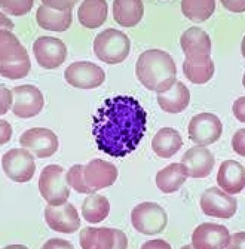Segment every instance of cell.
Instances as JSON below:
<instances>
[{
    "label": "cell",
    "instance_id": "cell-18",
    "mask_svg": "<svg viewBox=\"0 0 245 249\" xmlns=\"http://www.w3.org/2000/svg\"><path fill=\"white\" fill-rule=\"evenodd\" d=\"M44 219L51 230L60 233H72L81 227L77 211L70 202L61 206H47L44 210Z\"/></svg>",
    "mask_w": 245,
    "mask_h": 249
},
{
    "label": "cell",
    "instance_id": "cell-11",
    "mask_svg": "<svg viewBox=\"0 0 245 249\" xmlns=\"http://www.w3.org/2000/svg\"><path fill=\"white\" fill-rule=\"evenodd\" d=\"M4 173L16 183H26L34 177L35 158L28 150L13 148L3 155L1 160Z\"/></svg>",
    "mask_w": 245,
    "mask_h": 249
},
{
    "label": "cell",
    "instance_id": "cell-10",
    "mask_svg": "<svg viewBox=\"0 0 245 249\" xmlns=\"http://www.w3.org/2000/svg\"><path fill=\"white\" fill-rule=\"evenodd\" d=\"M79 243L84 249H124L128 248V239L121 230L86 227L79 233Z\"/></svg>",
    "mask_w": 245,
    "mask_h": 249
},
{
    "label": "cell",
    "instance_id": "cell-8",
    "mask_svg": "<svg viewBox=\"0 0 245 249\" xmlns=\"http://www.w3.org/2000/svg\"><path fill=\"white\" fill-rule=\"evenodd\" d=\"M131 221L138 232L154 235L163 232L168 224V215L157 202H144L133 208Z\"/></svg>",
    "mask_w": 245,
    "mask_h": 249
},
{
    "label": "cell",
    "instance_id": "cell-20",
    "mask_svg": "<svg viewBox=\"0 0 245 249\" xmlns=\"http://www.w3.org/2000/svg\"><path fill=\"white\" fill-rule=\"evenodd\" d=\"M157 92L158 104L164 112H182L190 101V93L183 82L177 79L171 80Z\"/></svg>",
    "mask_w": 245,
    "mask_h": 249
},
{
    "label": "cell",
    "instance_id": "cell-9",
    "mask_svg": "<svg viewBox=\"0 0 245 249\" xmlns=\"http://www.w3.org/2000/svg\"><path fill=\"white\" fill-rule=\"evenodd\" d=\"M182 50L186 54L184 62L192 65L210 63L211 42L206 31L197 26H192L185 31L180 39Z\"/></svg>",
    "mask_w": 245,
    "mask_h": 249
},
{
    "label": "cell",
    "instance_id": "cell-7",
    "mask_svg": "<svg viewBox=\"0 0 245 249\" xmlns=\"http://www.w3.org/2000/svg\"><path fill=\"white\" fill-rule=\"evenodd\" d=\"M65 170L57 164H51L42 170L38 181L41 196L51 206L66 203L70 196L67 186Z\"/></svg>",
    "mask_w": 245,
    "mask_h": 249
},
{
    "label": "cell",
    "instance_id": "cell-35",
    "mask_svg": "<svg viewBox=\"0 0 245 249\" xmlns=\"http://www.w3.org/2000/svg\"><path fill=\"white\" fill-rule=\"evenodd\" d=\"M245 0L244 1H221L228 10L231 12H245Z\"/></svg>",
    "mask_w": 245,
    "mask_h": 249
},
{
    "label": "cell",
    "instance_id": "cell-16",
    "mask_svg": "<svg viewBox=\"0 0 245 249\" xmlns=\"http://www.w3.org/2000/svg\"><path fill=\"white\" fill-rule=\"evenodd\" d=\"M19 143L38 159H46L54 155L58 150L59 144L58 138L52 130L41 127L25 131L19 138Z\"/></svg>",
    "mask_w": 245,
    "mask_h": 249
},
{
    "label": "cell",
    "instance_id": "cell-34",
    "mask_svg": "<svg viewBox=\"0 0 245 249\" xmlns=\"http://www.w3.org/2000/svg\"><path fill=\"white\" fill-rule=\"evenodd\" d=\"M233 110L235 117L240 121L245 122V97H240L234 102Z\"/></svg>",
    "mask_w": 245,
    "mask_h": 249
},
{
    "label": "cell",
    "instance_id": "cell-4",
    "mask_svg": "<svg viewBox=\"0 0 245 249\" xmlns=\"http://www.w3.org/2000/svg\"><path fill=\"white\" fill-rule=\"evenodd\" d=\"M31 69L27 50L10 31L0 30V73L10 79H21Z\"/></svg>",
    "mask_w": 245,
    "mask_h": 249
},
{
    "label": "cell",
    "instance_id": "cell-31",
    "mask_svg": "<svg viewBox=\"0 0 245 249\" xmlns=\"http://www.w3.org/2000/svg\"><path fill=\"white\" fill-rule=\"evenodd\" d=\"M232 144L234 150L238 154L245 156V128L240 129L233 135Z\"/></svg>",
    "mask_w": 245,
    "mask_h": 249
},
{
    "label": "cell",
    "instance_id": "cell-2",
    "mask_svg": "<svg viewBox=\"0 0 245 249\" xmlns=\"http://www.w3.org/2000/svg\"><path fill=\"white\" fill-rule=\"evenodd\" d=\"M116 166L101 159L88 164H75L66 175L67 184L77 193L94 194L97 191L112 186L118 177Z\"/></svg>",
    "mask_w": 245,
    "mask_h": 249
},
{
    "label": "cell",
    "instance_id": "cell-19",
    "mask_svg": "<svg viewBox=\"0 0 245 249\" xmlns=\"http://www.w3.org/2000/svg\"><path fill=\"white\" fill-rule=\"evenodd\" d=\"M230 235L226 226L213 222H204L193 231L191 242L195 249L226 248Z\"/></svg>",
    "mask_w": 245,
    "mask_h": 249
},
{
    "label": "cell",
    "instance_id": "cell-21",
    "mask_svg": "<svg viewBox=\"0 0 245 249\" xmlns=\"http://www.w3.org/2000/svg\"><path fill=\"white\" fill-rule=\"evenodd\" d=\"M181 162L186 166L188 177L203 178L210 174L214 167V155L202 145H195L184 153Z\"/></svg>",
    "mask_w": 245,
    "mask_h": 249
},
{
    "label": "cell",
    "instance_id": "cell-23",
    "mask_svg": "<svg viewBox=\"0 0 245 249\" xmlns=\"http://www.w3.org/2000/svg\"><path fill=\"white\" fill-rule=\"evenodd\" d=\"M108 4L105 0H85L77 10L78 19L87 28L100 27L108 18Z\"/></svg>",
    "mask_w": 245,
    "mask_h": 249
},
{
    "label": "cell",
    "instance_id": "cell-14",
    "mask_svg": "<svg viewBox=\"0 0 245 249\" xmlns=\"http://www.w3.org/2000/svg\"><path fill=\"white\" fill-rule=\"evenodd\" d=\"M33 53L40 66L51 70L66 61L68 50L62 40L50 36H41L35 40Z\"/></svg>",
    "mask_w": 245,
    "mask_h": 249
},
{
    "label": "cell",
    "instance_id": "cell-33",
    "mask_svg": "<svg viewBox=\"0 0 245 249\" xmlns=\"http://www.w3.org/2000/svg\"><path fill=\"white\" fill-rule=\"evenodd\" d=\"M228 249H245V232L235 233L230 236Z\"/></svg>",
    "mask_w": 245,
    "mask_h": 249
},
{
    "label": "cell",
    "instance_id": "cell-24",
    "mask_svg": "<svg viewBox=\"0 0 245 249\" xmlns=\"http://www.w3.org/2000/svg\"><path fill=\"white\" fill-rule=\"evenodd\" d=\"M113 18L124 27L137 25L144 15V5L140 0H115L113 2Z\"/></svg>",
    "mask_w": 245,
    "mask_h": 249
},
{
    "label": "cell",
    "instance_id": "cell-26",
    "mask_svg": "<svg viewBox=\"0 0 245 249\" xmlns=\"http://www.w3.org/2000/svg\"><path fill=\"white\" fill-rule=\"evenodd\" d=\"M188 174L184 164L173 163L156 175V184L164 193H171L179 190L186 181Z\"/></svg>",
    "mask_w": 245,
    "mask_h": 249
},
{
    "label": "cell",
    "instance_id": "cell-28",
    "mask_svg": "<svg viewBox=\"0 0 245 249\" xmlns=\"http://www.w3.org/2000/svg\"><path fill=\"white\" fill-rule=\"evenodd\" d=\"M213 0H185L181 2L182 12L189 19L201 22L208 19L215 10Z\"/></svg>",
    "mask_w": 245,
    "mask_h": 249
},
{
    "label": "cell",
    "instance_id": "cell-1",
    "mask_svg": "<svg viewBox=\"0 0 245 249\" xmlns=\"http://www.w3.org/2000/svg\"><path fill=\"white\" fill-rule=\"evenodd\" d=\"M147 115L132 97L106 99L93 117L92 133L98 149L116 158L132 152L146 132Z\"/></svg>",
    "mask_w": 245,
    "mask_h": 249
},
{
    "label": "cell",
    "instance_id": "cell-32",
    "mask_svg": "<svg viewBox=\"0 0 245 249\" xmlns=\"http://www.w3.org/2000/svg\"><path fill=\"white\" fill-rule=\"evenodd\" d=\"M12 105V90H8L1 84V114L7 112Z\"/></svg>",
    "mask_w": 245,
    "mask_h": 249
},
{
    "label": "cell",
    "instance_id": "cell-6",
    "mask_svg": "<svg viewBox=\"0 0 245 249\" xmlns=\"http://www.w3.org/2000/svg\"><path fill=\"white\" fill-rule=\"evenodd\" d=\"M75 0H42L36 12V19L44 30L62 32L72 23V8Z\"/></svg>",
    "mask_w": 245,
    "mask_h": 249
},
{
    "label": "cell",
    "instance_id": "cell-12",
    "mask_svg": "<svg viewBox=\"0 0 245 249\" xmlns=\"http://www.w3.org/2000/svg\"><path fill=\"white\" fill-rule=\"evenodd\" d=\"M64 79L70 85L81 89H91L101 86L106 79L103 69L94 62L78 61L67 67Z\"/></svg>",
    "mask_w": 245,
    "mask_h": 249
},
{
    "label": "cell",
    "instance_id": "cell-25",
    "mask_svg": "<svg viewBox=\"0 0 245 249\" xmlns=\"http://www.w3.org/2000/svg\"><path fill=\"white\" fill-rule=\"evenodd\" d=\"M181 135L175 129H160L152 140V148L156 154L164 159H169L180 150L183 145Z\"/></svg>",
    "mask_w": 245,
    "mask_h": 249
},
{
    "label": "cell",
    "instance_id": "cell-22",
    "mask_svg": "<svg viewBox=\"0 0 245 249\" xmlns=\"http://www.w3.org/2000/svg\"><path fill=\"white\" fill-rule=\"evenodd\" d=\"M218 185L231 195L241 192L245 184V170L240 162L226 160L220 164L217 175Z\"/></svg>",
    "mask_w": 245,
    "mask_h": 249
},
{
    "label": "cell",
    "instance_id": "cell-27",
    "mask_svg": "<svg viewBox=\"0 0 245 249\" xmlns=\"http://www.w3.org/2000/svg\"><path fill=\"white\" fill-rule=\"evenodd\" d=\"M110 211L109 200L104 196L93 194L82 204V215L87 222L97 224L103 221Z\"/></svg>",
    "mask_w": 245,
    "mask_h": 249
},
{
    "label": "cell",
    "instance_id": "cell-17",
    "mask_svg": "<svg viewBox=\"0 0 245 249\" xmlns=\"http://www.w3.org/2000/svg\"><path fill=\"white\" fill-rule=\"evenodd\" d=\"M200 206L205 214L209 216L228 219L237 212V201L217 187H211L203 193Z\"/></svg>",
    "mask_w": 245,
    "mask_h": 249
},
{
    "label": "cell",
    "instance_id": "cell-13",
    "mask_svg": "<svg viewBox=\"0 0 245 249\" xmlns=\"http://www.w3.org/2000/svg\"><path fill=\"white\" fill-rule=\"evenodd\" d=\"M12 111L17 117L31 118L38 115L44 105L43 93L32 85L16 86L12 89Z\"/></svg>",
    "mask_w": 245,
    "mask_h": 249
},
{
    "label": "cell",
    "instance_id": "cell-30",
    "mask_svg": "<svg viewBox=\"0 0 245 249\" xmlns=\"http://www.w3.org/2000/svg\"><path fill=\"white\" fill-rule=\"evenodd\" d=\"M33 0H0V6L4 12L13 16H22L30 12Z\"/></svg>",
    "mask_w": 245,
    "mask_h": 249
},
{
    "label": "cell",
    "instance_id": "cell-15",
    "mask_svg": "<svg viewBox=\"0 0 245 249\" xmlns=\"http://www.w3.org/2000/svg\"><path fill=\"white\" fill-rule=\"evenodd\" d=\"M223 125L217 115L201 113L195 115L188 124V135L191 141L199 145L215 143L221 137Z\"/></svg>",
    "mask_w": 245,
    "mask_h": 249
},
{
    "label": "cell",
    "instance_id": "cell-3",
    "mask_svg": "<svg viewBox=\"0 0 245 249\" xmlns=\"http://www.w3.org/2000/svg\"><path fill=\"white\" fill-rule=\"evenodd\" d=\"M135 73L148 90L157 91L177 77V67L166 51L153 49L145 51L138 58Z\"/></svg>",
    "mask_w": 245,
    "mask_h": 249
},
{
    "label": "cell",
    "instance_id": "cell-36",
    "mask_svg": "<svg viewBox=\"0 0 245 249\" xmlns=\"http://www.w3.org/2000/svg\"><path fill=\"white\" fill-rule=\"evenodd\" d=\"M142 248H165L170 249L171 246L166 241H162V240H155V241H151L146 242L142 246Z\"/></svg>",
    "mask_w": 245,
    "mask_h": 249
},
{
    "label": "cell",
    "instance_id": "cell-29",
    "mask_svg": "<svg viewBox=\"0 0 245 249\" xmlns=\"http://www.w3.org/2000/svg\"><path fill=\"white\" fill-rule=\"evenodd\" d=\"M183 71L187 79L192 83L205 84L210 81L214 74V62L211 61L203 65H192L184 62Z\"/></svg>",
    "mask_w": 245,
    "mask_h": 249
},
{
    "label": "cell",
    "instance_id": "cell-5",
    "mask_svg": "<svg viewBox=\"0 0 245 249\" xmlns=\"http://www.w3.org/2000/svg\"><path fill=\"white\" fill-rule=\"evenodd\" d=\"M130 50L131 40L128 35L115 28L101 31L94 41V53L107 64L121 63L128 57Z\"/></svg>",
    "mask_w": 245,
    "mask_h": 249
}]
</instances>
